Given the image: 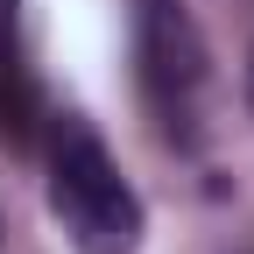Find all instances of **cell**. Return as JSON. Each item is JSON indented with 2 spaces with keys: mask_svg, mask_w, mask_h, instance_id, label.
I'll return each mask as SVG.
<instances>
[{
  "mask_svg": "<svg viewBox=\"0 0 254 254\" xmlns=\"http://www.w3.org/2000/svg\"><path fill=\"white\" fill-rule=\"evenodd\" d=\"M50 212L78 254H134L141 247V198L127 190L120 163L78 113H50Z\"/></svg>",
  "mask_w": 254,
  "mask_h": 254,
  "instance_id": "6da1fadb",
  "label": "cell"
},
{
  "mask_svg": "<svg viewBox=\"0 0 254 254\" xmlns=\"http://www.w3.org/2000/svg\"><path fill=\"white\" fill-rule=\"evenodd\" d=\"M134 78L141 106L170 141L205 134V92H212V50L198 21L184 14V0H141L134 7Z\"/></svg>",
  "mask_w": 254,
  "mask_h": 254,
  "instance_id": "7a4b0ae2",
  "label": "cell"
},
{
  "mask_svg": "<svg viewBox=\"0 0 254 254\" xmlns=\"http://www.w3.org/2000/svg\"><path fill=\"white\" fill-rule=\"evenodd\" d=\"M7 28H14V0H0V36H7Z\"/></svg>",
  "mask_w": 254,
  "mask_h": 254,
  "instance_id": "3957f363",
  "label": "cell"
},
{
  "mask_svg": "<svg viewBox=\"0 0 254 254\" xmlns=\"http://www.w3.org/2000/svg\"><path fill=\"white\" fill-rule=\"evenodd\" d=\"M247 92H254V64H247Z\"/></svg>",
  "mask_w": 254,
  "mask_h": 254,
  "instance_id": "277c9868",
  "label": "cell"
}]
</instances>
